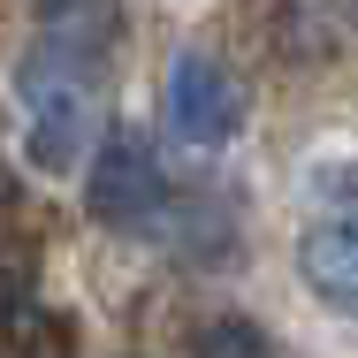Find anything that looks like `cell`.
I'll list each match as a JSON object with an SVG mask.
<instances>
[{
    "label": "cell",
    "instance_id": "6",
    "mask_svg": "<svg viewBox=\"0 0 358 358\" xmlns=\"http://www.w3.org/2000/svg\"><path fill=\"white\" fill-rule=\"evenodd\" d=\"M38 23H46V46H54V54L92 62V54L115 46L122 8H115V0H38Z\"/></svg>",
    "mask_w": 358,
    "mask_h": 358
},
{
    "label": "cell",
    "instance_id": "1",
    "mask_svg": "<svg viewBox=\"0 0 358 358\" xmlns=\"http://www.w3.org/2000/svg\"><path fill=\"white\" fill-rule=\"evenodd\" d=\"M15 92H23L31 168L69 176L76 160H84V145H92V62H69V54L38 46V54L23 62V76H15Z\"/></svg>",
    "mask_w": 358,
    "mask_h": 358
},
{
    "label": "cell",
    "instance_id": "2",
    "mask_svg": "<svg viewBox=\"0 0 358 358\" xmlns=\"http://www.w3.org/2000/svg\"><path fill=\"white\" fill-rule=\"evenodd\" d=\"M84 206L107 229H145L168 206V176H160V152L145 145V130H107L99 138L92 176H84Z\"/></svg>",
    "mask_w": 358,
    "mask_h": 358
},
{
    "label": "cell",
    "instance_id": "4",
    "mask_svg": "<svg viewBox=\"0 0 358 358\" xmlns=\"http://www.w3.org/2000/svg\"><path fill=\"white\" fill-rule=\"evenodd\" d=\"M297 275L320 305L351 313L358 320V199L351 206H328L297 229Z\"/></svg>",
    "mask_w": 358,
    "mask_h": 358
},
{
    "label": "cell",
    "instance_id": "7",
    "mask_svg": "<svg viewBox=\"0 0 358 358\" xmlns=\"http://www.w3.org/2000/svg\"><path fill=\"white\" fill-rule=\"evenodd\" d=\"M199 358H282L252 320H214L206 336H199Z\"/></svg>",
    "mask_w": 358,
    "mask_h": 358
},
{
    "label": "cell",
    "instance_id": "3",
    "mask_svg": "<svg viewBox=\"0 0 358 358\" xmlns=\"http://www.w3.org/2000/svg\"><path fill=\"white\" fill-rule=\"evenodd\" d=\"M160 99H168V130L183 145H199V152H214V145H229L244 130V84L221 69L214 54H199V46H183L168 62Z\"/></svg>",
    "mask_w": 358,
    "mask_h": 358
},
{
    "label": "cell",
    "instance_id": "5",
    "mask_svg": "<svg viewBox=\"0 0 358 358\" xmlns=\"http://www.w3.org/2000/svg\"><path fill=\"white\" fill-rule=\"evenodd\" d=\"M0 358H76L69 313H54L23 259H0Z\"/></svg>",
    "mask_w": 358,
    "mask_h": 358
}]
</instances>
